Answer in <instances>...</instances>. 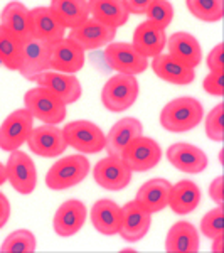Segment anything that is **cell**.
<instances>
[{
	"label": "cell",
	"mask_w": 224,
	"mask_h": 253,
	"mask_svg": "<svg viewBox=\"0 0 224 253\" xmlns=\"http://www.w3.org/2000/svg\"><path fill=\"white\" fill-rule=\"evenodd\" d=\"M174 14H176V10H174V5L169 0H153L152 5L145 12V20L155 24L162 29H167L172 24Z\"/></svg>",
	"instance_id": "34"
},
{
	"label": "cell",
	"mask_w": 224,
	"mask_h": 253,
	"mask_svg": "<svg viewBox=\"0 0 224 253\" xmlns=\"http://www.w3.org/2000/svg\"><path fill=\"white\" fill-rule=\"evenodd\" d=\"M91 166L84 154L61 156L47 169L44 182L51 191H66L81 184L89 175Z\"/></svg>",
	"instance_id": "2"
},
{
	"label": "cell",
	"mask_w": 224,
	"mask_h": 253,
	"mask_svg": "<svg viewBox=\"0 0 224 253\" xmlns=\"http://www.w3.org/2000/svg\"><path fill=\"white\" fill-rule=\"evenodd\" d=\"M10 214H12V206L9 198L0 191V230L9 223Z\"/></svg>",
	"instance_id": "41"
},
{
	"label": "cell",
	"mask_w": 224,
	"mask_h": 253,
	"mask_svg": "<svg viewBox=\"0 0 224 253\" xmlns=\"http://www.w3.org/2000/svg\"><path fill=\"white\" fill-rule=\"evenodd\" d=\"M223 54H224L223 42H218L209 52H207L206 64H207V68H209V71H224V68H223Z\"/></svg>",
	"instance_id": "38"
},
{
	"label": "cell",
	"mask_w": 224,
	"mask_h": 253,
	"mask_svg": "<svg viewBox=\"0 0 224 253\" xmlns=\"http://www.w3.org/2000/svg\"><path fill=\"white\" fill-rule=\"evenodd\" d=\"M5 175L12 189L22 196L32 194L37 187V169L34 161L20 149L9 154L5 162Z\"/></svg>",
	"instance_id": "8"
},
{
	"label": "cell",
	"mask_w": 224,
	"mask_h": 253,
	"mask_svg": "<svg viewBox=\"0 0 224 253\" xmlns=\"http://www.w3.org/2000/svg\"><path fill=\"white\" fill-rule=\"evenodd\" d=\"M153 0H123L125 9L132 15H145L147 9L152 5Z\"/></svg>",
	"instance_id": "40"
},
{
	"label": "cell",
	"mask_w": 224,
	"mask_h": 253,
	"mask_svg": "<svg viewBox=\"0 0 224 253\" xmlns=\"http://www.w3.org/2000/svg\"><path fill=\"white\" fill-rule=\"evenodd\" d=\"M223 112H224V105L218 103L211 108V112L207 113L204 118V130H206L207 138H209L211 142H218V144H221L224 140Z\"/></svg>",
	"instance_id": "36"
},
{
	"label": "cell",
	"mask_w": 224,
	"mask_h": 253,
	"mask_svg": "<svg viewBox=\"0 0 224 253\" xmlns=\"http://www.w3.org/2000/svg\"><path fill=\"white\" fill-rule=\"evenodd\" d=\"M68 149H75L78 154L93 156L105 150L107 133L91 120H75L68 122L63 126Z\"/></svg>",
	"instance_id": "4"
},
{
	"label": "cell",
	"mask_w": 224,
	"mask_h": 253,
	"mask_svg": "<svg viewBox=\"0 0 224 253\" xmlns=\"http://www.w3.org/2000/svg\"><path fill=\"white\" fill-rule=\"evenodd\" d=\"M167 51L170 56L182 61L184 64L190 68H197L202 63V47L199 39L192 36L190 32L177 31L174 34L167 36Z\"/></svg>",
	"instance_id": "23"
},
{
	"label": "cell",
	"mask_w": 224,
	"mask_h": 253,
	"mask_svg": "<svg viewBox=\"0 0 224 253\" xmlns=\"http://www.w3.org/2000/svg\"><path fill=\"white\" fill-rule=\"evenodd\" d=\"M36 250H37V238L27 228L12 231L0 245L2 253H34Z\"/></svg>",
	"instance_id": "32"
},
{
	"label": "cell",
	"mask_w": 224,
	"mask_h": 253,
	"mask_svg": "<svg viewBox=\"0 0 224 253\" xmlns=\"http://www.w3.org/2000/svg\"><path fill=\"white\" fill-rule=\"evenodd\" d=\"M51 52L52 42L36 38H27L22 41V61H20L19 73L27 81H34L40 73L51 69Z\"/></svg>",
	"instance_id": "12"
},
{
	"label": "cell",
	"mask_w": 224,
	"mask_h": 253,
	"mask_svg": "<svg viewBox=\"0 0 224 253\" xmlns=\"http://www.w3.org/2000/svg\"><path fill=\"white\" fill-rule=\"evenodd\" d=\"M202 89L211 96H223L224 93V71H209L202 80Z\"/></svg>",
	"instance_id": "37"
},
{
	"label": "cell",
	"mask_w": 224,
	"mask_h": 253,
	"mask_svg": "<svg viewBox=\"0 0 224 253\" xmlns=\"http://www.w3.org/2000/svg\"><path fill=\"white\" fill-rule=\"evenodd\" d=\"M105 61L115 73L120 75L138 76L149 69L150 61L132 42L123 41H112L108 46H105Z\"/></svg>",
	"instance_id": "6"
},
{
	"label": "cell",
	"mask_w": 224,
	"mask_h": 253,
	"mask_svg": "<svg viewBox=\"0 0 224 253\" xmlns=\"http://www.w3.org/2000/svg\"><path fill=\"white\" fill-rule=\"evenodd\" d=\"M201 248L197 228L189 221H176L165 235L167 253H195Z\"/></svg>",
	"instance_id": "25"
},
{
	"label": "cell",
	"mask_w": 224,
	"mask_h": 253,
	"mask_svg": "<svg viewBox=\"0 0 224 253\" xmlns=\"http://www.w3.org/2000/svg\"><path fill=\"white\" fill-rule=\"evenodd\" d=\"M199 230L201 233L206 236L207 240H213L216 236L224 235V211L223 206H218L209 210L207 213L202 216L201 224H199Z\"/></svg>",
	"instance_id": "35"
},
{
	"label": "cell",
	"mask_w": 224,
	"mask_h": 253,
	"mask_svg": "<svg viewBox=\"0 0 224 253\" xmlns=\"http://www.w3.org/2000/svg\"><path fill=\"white\" fill-rule=\"evenodd\" d=\"M170 189H172V182L165 177H153L149 179L138 187L135 199L140 208H144L145 211H149L150 214H155L164 211L169 206V196Z\"/></svg>",
	"instance_id": "19"
},
{
	"label": "cell",
	"mask_w": 224,
	"mask_h": 253,
	"mask_svg": "<svg viewBox=\"0 0 224 253\" xmlns=\"http://www.w3.org/2000/svg\"><path fill=\"white\" fill-rule=\"evenodd\" d=\"M207 194H209L211 201L216 203L218 206H223V201H224V181H223V175H216L213 181L209 182V187H207Z\"/></svg>",
	"instance_id": "39"
},
{
	"label": "cell",
	"mask_w": 224,
	"mask_h": 253,
	"mask_svg": "<svg viewBox=\"0 0 224 253\" xmlns=\"http://www.w3.org/2000/svg\"><path fill=\"white\" fill-rule=\"evenodd\" d=\"M49 7L66 29H75L89 17L88 0H51Z\"/></svg>",
	"instance_id": "30"
},
{
	"label": "cell",
	"mask_w": 224,
	"mask_h": 253,
	"mask_svg": "<svg viewBox=\"0 0 224 253\" xmlns=\"http://www.w3.org/2000/svg\"><path fill=\"white\" fill-rule=\"evenodd\" d=\"M187 10L201 22L214 24L224 15L223 0H186Z\"/></svg>",
	"instance_id": "33"
},
{
	"label": "cell",
	"mask_w": 224,
	"mask_h": 253,
	"mask_svg": "<svg viewBox=\"0 0 224 253\" xmlns=\"http://www.w3.org/2000/svg\"><path fill=\"white\" fill-rule=\"evenodd\" d=\"M138 95H140V84L137 76L115 73L101 88V103L108 112L121 113L135 105Z\"/></svg>",
	"instance_id": "3"
},
{
	"label": "cell",
	"mask_w": 224,
	"mask_h": 253,
	"mask_svg": "<svg viewBox=\"0 0 224 253\" xmlns=\"http://www.w3.org/2000/svg\"><path fill=\"white\" fill-rule=\"evenodd\" d=\"M34 83L37 86L46 88L49 93H52L64 105L76 103L81 98V95H83V86H81V81L78 80V76L69 75V73L47 69V71L36 76Z\"/></svg>",
	"instance_id": "13"
},
{
	"label": "cell",
	"mask_w": 224,
	"mask_h": 253,
	"mask_svg": "<svg viewBox=\"0 0 224 253\" xmlns=\"http://www.w3.org/2000/svg\"><path fill=\"white\" fill-rule=\"evenodd\" d=\"M7 182V175H5V164L0 162V187Z\"/></svg>",
	"instance_id": "43"
},
{
	"label": "cell",
	"mask_w": 224,
	"mask_h": 253,
	"mask_svg": "<svg viewBox=\"0 0 224 253\" xmlns=\"http://www.w3.org/2000/svg\"><path fill=\"white\" fill-rule=\"evenodd\" d=\"M149 66L152 68L153 75L158 80L170 84H177V86H187L195 80V69L176 59L169 52L167 54L162 52V54L152 58V63Z\"/></svg>",
	"instance_id": "18"
},
{
	"label": "cell",
	"mask_w": 224,
	"mask_h": 253,
	"mask_svg": "<svg viewBox=\"0 0 224 253\" xmlns=\"http://www.w3.org/2000/svg\"><path fill=\"white\" fill-rule=\"evenodd\" d=\"M201 187L190 179H182V181L172 184L167 208H170V211L177 216H187L197 210L201 205Z\"/></svg>",
	"instance_id": "27"
},
{
	"label": "cell",
	"mask_w": 224,
	"mask_h": 253,
	"mask_svg": "<svg viewBox=\"0 0 224 253\" xmlns=\"http://www.w3.org/2000/svg\"><path fill=\"white\" fill-rule=\"evenodd\" d=\"M22 61V41L0 27V63L9 71H19Z\"/></svg>",
	"instance_id": "31"
},
{
	"label": "cell",
	"mask_w": 224,
	"mask_h": 253,
	"mask_svg": "<svg viewBox=\"0 0 224 253\" xmlns=\"http://www.w3.org/2000/svg\"><path fill=\"white\" fill-rule=\"evenodd\" d=\"M24 108L31 113L34 120L49 125L63 124L68 117V105H64L52 93H49L46 88L37 86V84L26 91Z\"/></svg>",
	"instance_id": "5"
},
{
	"label": "cell",
	"mask_w": 224,
	"mask_h": 253,
	"mask_svg": "<svg viewBox=\"0 0 224 253\" xmlns=\"http://www.w3.org/2000/svg\"><path fill=\"white\" fill-rule=\"evenodd\" d=\"M167 161L177 170L189 175L204 172L209 166V157L201 147L189 142H176L167 149Z\"/></svg>",
	"instance_id": "16"
},
{
	"label": "cell",
	"mask_w": 224,
	"mask_h": 253,
	"mask_svg": "<svg viewBox=\"0 0 224 253\" xmlns=\"http://www.w3.org/2000/svg\"><path fill=\"white\" fill-rule=\"evenodd\" d=\"M66 27L59 22L51 7L39 5L31 9V36L47 42H58L66 38Z\"/></svg>",
	"instance_id": "22"
},
{
	"label": "cell",
	"mask_w": 224,
	"mask_h": 253,
	"mask_svg": "<svg viewBox=\"0 0 224 253\" xmlns=\"http://www.w3.org/2000/svg\"><path fill=\"white\" fill-rule=\"evenodd\" d=\"M121 216H123L121 206L110 198L98 199L89 210V221L98 233L103 236H115L120 233Z\"/></svg>",
	"instance_id": "21"
},
{
	"label": "cell",
	"mask_w": 224,
	"mask_h": 253,
	"mask_svg": "<svg viewBox=\"0 0 224 253\" xmlns=\"http://www.w3.org/2000/svg\"><path fill=\"white\" fill-rule=\"evenodd\" d=\"M0 27L20 41H26L31 38V9L19 0H12L0 12Z\"/></svg>",
	"instance_id": "28"
},
{
	"label": "cell",
	"mask_w": 224,
	"mask_h": 253,
	"mask_svg": "<svg viewBox=\"0 0 224 253\" xmlns=\"http://www.w3.org/2000/svg\"><path fill=\"white\" fill-rule=\"evenodd\" d=\"M162 147L152 137L138 135L125 147L120 157L125 161V164L130 167L132 172H147L157 167L162 161Z\"/></svg>",
	"instance_id": "7"
},
{
	"label": "cell",
	"mask_w": 224,
	"mask_h": 253,
	"mask_svg": "<svg viewBox=\"0 0 224 253\" xmlns=\"http://www.w3.org/2000/svg\"><path fill=\"white\" fill-rule=\"evenodd\" d=\"M88 219V208L81 199L71 198L61 205L52 216V230L61 238H71L83 230Z\"/></svg>",
	"instance_id": "15"
},
{
	"label": "cell",
	"mask_w": 224,
	"mask_h": 253,
	"mask_svg": "<svg viewBox=\"0 0 224 253\" xmlns=\"http://www.w3.org/2000/svg\"><path fill=\"white\" fill-rule=\"evenodd\" d=\"M89 17L100 20L118 29L128 22V10L125 9L123 0H88Z\"/></svg>",
	"instance_id": "29"
},
{
	"label": "cell",
	"mask_w": 224,
	"mask_h": 253,
	"mask_svg": "<svg viewBox=\"0 0 224 253\" xmlns=\"http://www.w3.org/2000/svg\"><path fill=\"white\" fill-rule=\"evenodd\" d=\"M121 240L127 243H137L144 240L152 226V214L140 208L135 201H128L121 206Z\"/></svg>",
	"instance_id": "17"
},
{
	"label": "cell",
	"mask_w": 224,
	"mask_h": 253,
	"mask_svg": "<svg viewBox=\"0 0 224 253\" xmlns=\"http://www.w3.org/2000/svg\"><path fill=\"white\" fill-rule=\"evenodd\" d=\"M213 242V247H211V250L214 253H221L224 248H223V242H224V235L223 236H216V238L211 240Z\"/></svg>",
	"instance_id": "42"
},
{
	"label": "cell",
	"mask_w": 224,
	"mask_h": 253,
	"mask_svg": "<svg viewBox=\"0 0 224 253\" xmlns=\"http://www.w3.org/2000/svg\"><path fill=\"white\" fill-rule=\"evenodd\" d=\"M91 174L96 184L107 191L127 189L133 177V172L125 164L123 159L120 156H112V154L100 159L91 169Z\"/></svg>",
	"instance_id": "10"
},
{
	"label": "cell",
	"mask_w": 224,
	"mask_h": 253,
	"mask_svg": "<svg viewBox=\"0 0 224 253\" xmlns=\"http://www.w3.org/2000/svg\"><path fill=\"white\" fill-rule=\"evenodd\" d=\"M26 144L29 145L32 154L44 159H58L68 150L63 128L49 124L34 126Z\"/></svg>",
	"instance_id": "11"
},
{
	"label": "cell",
	"mask_w": 224,
	"mask_h": 253,
	"mask_svg": "<svg viewBox=\"0 0 224 253\" xmlns=\"http://www.w3.org/2000/svg\"><path fill=\"white\" fill-rule=\"evenodd\" d=\"M115 27L107 26L100 20L88 17L86 20L76 26L75 29H69L68 38L76 42L83 51H96L105 46H108L116 38Z\"/></svg>",
	"instance_id": "14"
},
{
	"label": "cell",
	"mask_w": 224,
	"mask_h": 253,
	"mask_svg": "<svg viewBox=\"0 0 224 253\" xmlns=\"http://www.w3.org/2000/svg\"><path fill=\"white\" fill-rule=\"evenodd\" d=\"M132 44L145 58H155V56L162 54L165 49L167 31L155 26V24L149 22V20H144L133 31Z\"/></svg>",
	"instance_id": "24"
},
{
	"label": "cell",
	"mask_w": 224,
	"mask_h": 253,
	"mask_svg": "<svg viewBox=\"0 0 224 253\" xmlns=\"http://www.w3.org/2000/svg\"><path fill=\"white\" fill-rule=\"evenodd\" d=\"M204 118V107L194 96H179L167 101L160 110L162 128L170 133H186L194 130Z\"/></svg>",
	"instance_id": "1"
},
{
	"label": "cell",
	"mask_w": 224,
	"mask_h": 253,
	"mask_svg": "<svg viewBox=\"0 0 224 253\" xmlns=\"http://www.w3.org/2000/svg\"><path fill=\"white\" fill-rule=\"evenodd\" d=\"M144 133V125L135 117H123L112 125V128L107 132V144L105 150L112 156H120L123 149L133 138Z\"/></svg>",
	"instance_id": "26"
},
{
	"label": "cell",
	"mask_w": 224,
	"mask_h": 253,
	"mask_svg": "<svg viewBox=\"0 0 224 253\" xmlns=\"http://www.w3.org/2000/svg\"><path fill=\"white\" fill-rule=\"evenodd\" d=\"M84 63H86V51H83L78 44L73 42L68 36L52 44L51 69L76 75L84 68Z\"/></svg>",
	"instance_id": "20"
},
{
	"label": "cell",
	"mask_w": 224,
	"mask_h": 253,
	"mask_svg": "<svg viewBox=\"0 0 224 253\" xmlns=\"http://www.w3.org/2000/svg\"><path fill=\"white\" fill-rule=\"evenodd\" d=\"M32 128L34 118L26 108H17L5 117L0 125V150L10 154L19 150L27 142Z\"/></svg>",
	"instance_id": "9"
}]
</instances>
